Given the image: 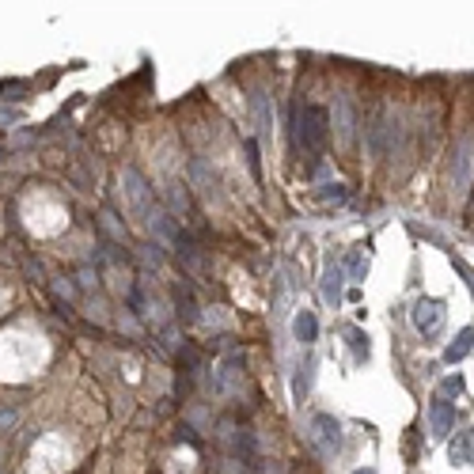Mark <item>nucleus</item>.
Instances as JSON below:
<instances>
[{"mask_svg": "<svg viewBox=\"0 0 474 474\" xmlns=\"http://www.w3.org/2000/svg\"><path fill=\"white\" fill-rule=\"evenodd\" d=\"M250 110H255V122H258V133L270 137L273 133V114H270V95L266 92H255L250 95Z\"/></svg>", "mask_w": 474, "mask_h": 474, "instance_id": "nucleus-12", "label": "nucleus"}, {"mask_svg": "<svg viewBox=\"0 0 474 474\" xmlns=\"http://www.w3.org/2000/svg\"><path fill=\"white\" fill-rule=\"evenodd\" d=\"M122 182L129 186V190H126V194H129V202H133V209H137V213H140V216H145V213H148V209H152V205H156V197H152V190H148V182H145V179H140V171H133V167H126V171H122Z\"/></svg>", "mask_w": 474, "mask_h": 474, "instance_id": "nucleus-7", "label": "nucleus"}, {"mask_svg": "<svg viewBox=\"0 0 474 474\" xmlns=\"http://www.w3.org/2000/svg\"><path fill=\"white\" fill-rule=\"evenodd\" d=\"M175 307H179L182 323H197V304H194L190 289H175Z\"/></svg>", "mask_w": 474, "mask_h": 474, "instance_id": "nucleus-14", "label": "nucleus"}, {"mask_svg": "<svg viewBox=\"0 0 474 474\" xmlns=\"http://www.w3.org/2000/svg\"><path fill=\"white\" fill-rule=\"evenodd\" d=\"M448 456H451L456 467H467V463H474V429H459V433L451 436Z\"/></svg>", "mask_w": 474, "mask_h": 474, "instance_id": "nucleus-9", "label": "nucleus"}, {"mask_svg": "<svg viewBox=\"0 0 474 474\" xmlns=\"http://www.w3.org/2000/svg\"><path fill=\"white\" fill-rule=\"evenodd\" d=\"M349 270H353V281H365V273H368V258L360 255V250H353V262H349Z\"/></svg>", "mask_w": 474, "mask_h": 474, "instance_id": "nucleus-20", "label": "nucleus"}, {"mask_svg": "<svg viewBox=\"0 0 474 474\" xmlns=\"http://www.w3.org/2000/svg\"><path fill=\"white\" fill-rule=\"evenodd\" d=\"M368 145H372V152H376V156H387V152L399 145V114H395V110H387V106L380 110V118L372 122Z\"/></svg>", "mask_w": 474, "mask_h": 474, "instance_id": "nucleus-3", "label": "nucleus"}, {"mask_svg": "<svg viewBox=\"0 0 474 474\" xmlns=\"http://www.w3.org/2000/svg\"><path fill=\"white\" fill-rule=\"evenodd\" d=\"M470 349H474V326H463L459 334H456V341L444 349V365H459Z\"/></svg>", "mask_w": 474, "mask_h": 474, "instance_id": "nucleus-11", "label": "nucleus"}, {"mask_svg": "<svg viewBox=\"0 0 474 474\" xmlns=\"http://www.w3.org/2000/svg\"><path fill=\"white\" fill-rule=\"evenodd\" d=\"M353 474H376V470H372V467H365V470H353Z\"/></svg>", "mask_w": 474, "mask_h": 474, "instance_id": "nucleus-23", "label": "nucleus"}, {"mask_svg": "<svg viewBox=\"0 0 474 474\" xmlns=\"http://www.w3.org/2000/svg\"><path fill=\"white\" fill-rule=\"evenodd\" d=\"M319 202H326V205H346L349 194H346V186L330 182V186H323V190H319Z\"/></svg>", "mask_w": 474, "mask_h": 474, "instance_id": "nucleus-16", "label": "nucleus"}, {"mask_svg": "<svg viewBox=\"0 0 474 474\" xmlns=\"http://www.w3.org/2000/svg\"><path fill=\"white\" fill-rule=\"evenodd\" d=\"M292 334H296L300 346H312V341L319 338V319L312 312H300V315L292 319Z\"/></svg>", "mask_w": 474, "mask_h": 474, "instance_id": "nucleus-13", "label": "nucleus"}, {"mask_svg": "<svg viewBox=\"0 0 474 474\" xmlns=\"http://www.w3.org/2000/svg\"><path fill=\"white\" fill-rule=\"evenodd\" d=\"M243 152H247V167H250V175H255V179H262V167H258V145H255V140H243Z\"/></svg>", "mask_w": 474, "mask_h": 474, "instance_id": "nucleus-19", "label": "nucleus"}, {"mask_svg": "<svg viewBox=\"0 0 474 474\" xmlns=\"http://www.w3.org/2000/svg\"><path fill=\"white\" fill-rule=\"evenodd\" d=\"M341 277H346V270H341L338 262H326V270H323V300L330 307L341 304Z\"/></svg>", "mask_w": 474, "mask_h": 474, "instance_id": "nucleus-10", "label": "nucleus"}, {"mask_svg": "<svg viewBox=\"0 0 474 474\" xmlns=\"http://www.w3.org/2000/svg\"><path fill=\"white\" fill-rule=\"evenodd\" d=\"M334 133H338L341 148H349L357 140V110H353V99H346V95L334 99Z\"/></svg>", "mask_w": 474, "mask_h": 474, "instance_id": "nucleus-4", "label": "nucleus"}, {"mask_svg": "<svg viewBox=\"0 0 474 474\" xmlns=\"http://www.w3.org/2000/svg\"><path fill=\"white\" fill-rule=\"evenodd\" d=\"M307 440H312V448L323 459H334L341 451V421L330 414H315L312 425H307Z\"/></svg>", "mask_w": 474, "mask_h": 474, "instance_id": "nucleus-2", "label": "nucleus"}, {"mask_svg": "<svg viewBox=\"0 0 474 474\" xmlns=\"http://www.w3.org/2000/svg\"><path fill=\"white\" fill-rule=\"evenodd\" d=\"M19 421V414L16 410H0V429H12Z\"/></svg>", "mask_w": 474, "mask_h": 474, "instance_id": "nucleus-22", "label": "nucleus"}, {"mask_svg": "<svg viewBox=\"0 0 474 474\" xmlns=\"http://www.w3.org/2000/svg\"><path fill=\"white\" fill-rule=\"evenodd\" d=\"M410 315H414V326L421 330V334H440V326H444V304L433 300V296H421Z\"/></svg>", "mask_w": 474, "mask_h": 474, "instance_id": "nucleus-5", "label": "nucleus"}, {"mask_svg": "<svg viewBox=\"0 0 474 474\" xmlns=\"http://www.w3.org/2000/svg\"><path fill=\"white\" fill-rule=\"evenodd\" d=\"M312 372H315V360L307 357L304 365H300V376H296V383H292V395H296V402H304V395L312 391Z\"/></svg>", "mask_w": 474, "mask_h": 474, "instance_id": "nucleus-15", "label": "nucleus"}, {"mask_svg": "<svg viewBox=\"0 0 474 474\" xmlns=\"http://www.w3.org/2000/svg\"><path fill=\"white\" fill-rule=\"evenodd\" d=\"M429 425H433V440H444L451 433V425H456V406L436 399L433 406H429Z\"/></svg>", "mask_w": 474, "mask_h": 474, "instance_id": "nucleus-8", "label": "nucleus"}, {"mask_svg": "<svg viewBox=\"0 0 474 474\" xmlns=\"http://www.w3.org/2000/svg\"><path fill=\"white\" fill-rule=\"evenodd\" d=\"M346 338H349V346H353V357L368 360V334H360V330L353 326V330H346Z\"/></svg>", "mask_w": 474, "mask_h": 474, "instance_id": "nucleus-17", "label": "nucleus"}, {"mask_svg": "<svg viewBox=\"0 0 474 474\" xmlns=\"http://www.w3.org/2000/svg\"><path fill=\"white\" fill-rule=\"evenodd\" d=\"M103 228H106L110 236L118 239V243H126V228H122V224H118V220H114V213H103Z\"/></svg>", "mask_w": 474, "mask_h": 474, "instance_id": "nucleus-21", "label": "nucleus"}, {"mask_svg": "<svg viewBox=\"0 0 474 474\" xmlns=\"http://www.w3.org/2000/svg\"><path fill=\"white\" fill-rule=\"evenodd\" d=\"M326 137H330V114L323 106L307 103V106H296L292 114V140L300 148V156L307 163L319 160V152L326 148Z\"/></svg>", "mask_w": 474, "mask_h": 474, "instance_id": "nucleus-1", "label": "nucleus"}, {"mask_svg": "<svg viewBox=\"0 0 474 474\" xmlns=\"http://www.w3.org/2000/svg\"><path fill=\"white\" fill-rule=\"evenodd\" d=\"M459 395H463V376H448L444 383H440V395H436V399H459Z\"/></svg>", "mask_w": 474, "mask_h": 474, "instance_id": "nucleus-18", "label": "nucleus"}, {"mask_svg": "<svg viewBox=\"0 0 474 474\" xmlns=\"http://www.w3.org/2000/svg\"><path fill=\"white\" fill-rule=\"evenodd\" d=\"M470 171H474V137H463L456 148V163H451V186H456L459 194H467Z\"/></svg>", "mask_w": 474, "mask_h": 474, "instance_id": "nucleus-6", "label": "nucleus"}]
</instances>
